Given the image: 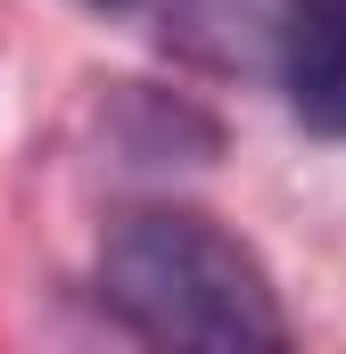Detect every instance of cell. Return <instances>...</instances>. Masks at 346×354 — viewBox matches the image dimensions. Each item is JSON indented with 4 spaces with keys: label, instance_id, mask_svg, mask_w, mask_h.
I'll use <instances>...</instances> for the list:
<instances>
[{
    "label": "cell",
    "instance_id": "6da1fadb",
    "mask_svg": "<svg viewBox=\"0 0 346 354\" xmlns=\"http://www.w3.org/2000/svg\"><path fill=\"white\" fill-rule=\"evenodd\" d=\"M99 297H107V313H124L157 346L248 354V346L289 338L272 272L256 264V248L231 239L215 214H190V206L124 214L99 248Z\"/></svg>",
    "mask_w": 346,
    "mask_h": 354
},
{
    "label": "cell",
    "instance_id": "7a4b0ae2",
    "mask_svg": "<svg viewBox=\"0 0 346 354\" xmlns=\"http://www.w3.org/2000/svg\"><path fill=\"white\" fill-rule=\"evenodd\" d=\"M289 115L322 140H346V0H272Z\"/></svg>",
    "mask_w": 346,
    "mask_h": 354
},
{
    "label": "cell",
    "instance_id": "3957f363",
    "mask_svg": "<svg viewBox=\"0 0 346 354\" xmlns=\"http://www.w3.org/2000/svg\"><path fill=\"white\" fill-rule=\"evenodd\" d=\"M99 8H124V17H181L190 0H99Z\"/></svg>",
    "mask_w": 346,
    "mask_h": 354
}]
</instances>
